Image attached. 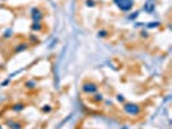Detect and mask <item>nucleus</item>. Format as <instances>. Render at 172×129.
I'll use <instances>...</instances> for the list:
<instances>
[{"instance_id": "1", "label": "nucleus", "mask_w": 172, "mask_h": 129, "mask_svg": "<svg viewBox=\"0 0 172 129\" xmlns=\"http://www.w3.org/2000/svg\"><path fill=\"white\" fill-rule=\"evenodd\" d=\"M114 3L120 10H124V12L130 10L133 7V0H114Z\"/></svg>"}, {"instance_id": "2", "label": "nucleus", "mask_w": 172, "mask_h": 129, "mask_svg": "<svg viewBox=\"0 0 172 129\" xmlns=\"http://www.w3.org/2000/svg\"><path fill=\"white\" fill-rule=\"evenodd\" d=\"M125 111H127L128 114H131V115H135V114H137L138 111H140V108L136 105H127L125 106Z\"/></svg>"}, {"instance_id": "3", "label": "nucleus", "mask_w": 172, "mask_h": 129, "mask_svg": "<svg viewBox=\"0 0 172 129\" xmlns=\"http://www.w3.org/2000/svg\"><path fill=\"white\" fill-rule=\"evenodd\" d=\"M96 85H93V87H88V84H86L83 87V89H84V92H94L96 90Z\"/></svg>"}]
</instances>
